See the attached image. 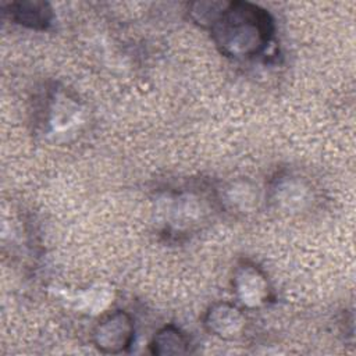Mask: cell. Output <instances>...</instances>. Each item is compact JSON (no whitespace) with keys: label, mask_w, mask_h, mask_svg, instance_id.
<instances>
[{"label":"cell","mask_w":356,"mask_h":356,"mask_svg":"<svg viewBox=\"0 0 356 356\" xmlns=\"http://www.w3.org/2000/svg\"><path fill=\"white\" fill-rule=\"evenodd\" d=\"M210 32L221 54L236 60L252 58L268 47L274 36V21L257 4L228 1Z\"/></svg>","instance_id":"obj_1"},{"label":"cell","mask_w":356,"mask_h":356,"mask_svg":"<svg viewBox=\"0 0 356 356\" xmlns=\"http://www.w3.org/2000/svg\"><path fill=\"white\" fill-rule=\"evenodd\" d=\"M95 346L106 355H120L131 349L135 341V323L125 310H115L102 318L93 330Z\"/></svg>","instance_id":"obj_2"},{"label":"cell","mask_w":356,"mask_h":356,"mask_svg":"<svg viewBox=\"0 0 356 356\" xmlns=\"http://www.w3.org/2000/svg\"><path fill=\"white\" fill-rule=\"evenodd\" d=\"M232 289L239 303L248 309L266 305L271 299V286L264 271L254 263L241 261L232 275Z\"/></svg>","instance_id":"obj_3"},{"label":"cell","mask_w":356,"mask_h":356,"mask_svg":"<svg viewBox=\"0 0 356 356\" xmlns=\"http://www.w3.org/2000/svg\"><path fill=\"white\" fill-rule=\"evenodd\" d=\"M203 325L207 332L220 339L235 341L245 332L246 317L239 306L229 302H217L206 312Z\"/></svg>","instance_id":"obj_4"},{"label":"cell","mask_w":356,"mask_h":356,"mask_svg":"<svg viewBox=\"0 0 356 356\" xmlns=\"http://www.w3.org/2000/svg\"><path fill=\"white\" fill-rule=\"evenodd\" d=\"M6 13L17 24L35 31L47 29L53 21V8L46 1H13L7 6Z\"/></svg>","instance_id":"obj_5"},{"label":"cell","mask_w":356,"mask_h":356,"mask_svg":"<svg viewBox=\"0 0 356 356\" xmlns=\"http://www.w3.org/2000/svg\"><path fill=\"white\" fill-rule=\"evenodd\" d=\"M191 341L178 327L170 324L160 328L149 343L150 353L157 356H179L189 353Z\"/></svg>","instance_id":"obj_6"},{"label":"cell","mask_w":356,"mask_h":356,"mask_svg":"<svg viewBox=\"0 0 356 356\" xmlns=\"http://www.w3.org/2000/svg\"><path fill=\"white\" fill-rule=\"evenodd\" d=\"M277 184L273 188V200L280 206H286L292 209L295 204H300L307 193V188L303 181L298 177L284 175L278 177Z\"/></svg>","instance_id":"obj_7"},{"label":"cell","mask_w":356,"mask_h":356,"mask_svg":"<svg viewBox=\"0 0 356 356\" xmlns=\"http://www.w3.org/2000/svg\"><path fill=\"white\" fill-rule=\"evenodd\" d=\"M228 1H195L189 6V17L202 28L210 29L222 14Z\"/></svg>","instance_id":"obj_8"}]
</instances>
